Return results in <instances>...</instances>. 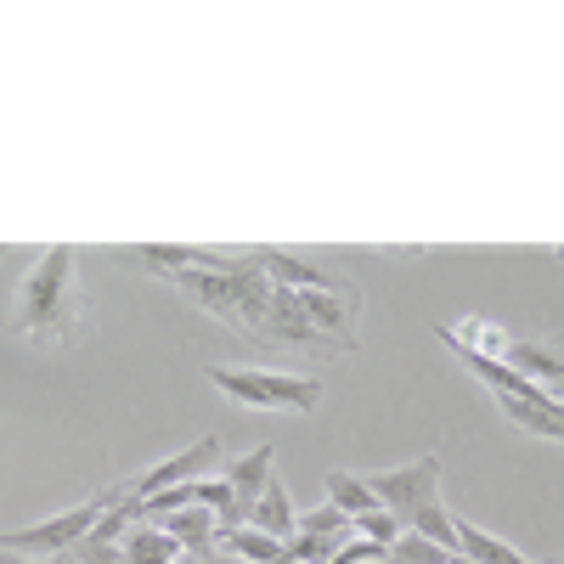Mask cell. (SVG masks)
Returning <instances> with one entry per match:
<instances>
[{
  "mask_svg": "<svg viewBox=\"0 0 564 564\" xmlns=\"http://www.w3.org/2000/svg\"><path fill=\"white\" fill-rule=\"evenodd\" d=\"M215 547L231 553V558H249V564H294V558H289V542H276V536H265V531H249V525L220 531Z\"/></svg>",
  "mask_w": 564,
  "mask_h": 564,
  "instance_id": "14",
  "label": "cell"
},
{
  "mask_svg": "<svg viewBox=\"0 0 564 564\" xmlns=\"http://www.w3.org/2000/svg\"><path fill=\"white\" fill-rule=\"evenodd\" d=\"M170 282H175V289L193 300L198 311H209L215 322L238 327V334L249 339V327H243V300H238V265H231V271H175Z\"/></svg>",
  "mask_w": 564,
  "mask_h": 564,
  "instance_id": "8",
  "label": "cell"
},
{
  "mask_svg": "<svg viewBox=\"0 0 564 564\" xmlns=\"http://www.w3.org/2000/svg\"><path fill=\"white\" fill-rule=\"evenodd\" d=\"M406 531H417V536L441 542L446 553H457V513H452L446 502H430V508H423V513H417V520H412Z\"/></svg>",
  "mask_w": 564,
  "mask_h": 564,
  "instance_id": "19",
  "label": "cell"
},
{
  "mask_svg": "<svg viewBox=\"0 0 564 564\" xmlns=\"http://www.w3.org/2000/svg\"><path fill=\"white\" fill-rule=\"evenodd\" d=\"M108 491H97V497H85L79 508H68V513H52V520H34V525H23V531H0V547L7 553H29V558H63V553H74L90 531H97V520L108 513Z\"/></svg>",
  "mask_w": 564,
  "mask_h": 564,
  "instance_id": "3",
  "label": "cell"
},
{
  "mask_svg": "<svg viewBox=\"0 0 564 564\" xmlns=\"http://www.w3.org/2000/svg\"><path fill=\"white\" fill-rule=\"evenodd\" d=\"M558 254H564V249H558Z\"/></svg>",
  "mask_w": 564,
  "mask_h": 564,
  "instance_id": "26",
  "label": "cell"
},
{
  "mask_svg": "<svg viewBox=\"0 0 564 564\" xmlns=\"http://www.w3.org/2000/svg\"><path fill=\"white\" fill-rule=\"evenodd\" d=\"M79 254L68 243L45 249L34 260V271L23 276V289L12 300V334H23L40 350H57L79 334Z\"/></svg>",
  "mask_w": 564,
  "mask_h": 564,
  "instance_id": "1",
  "label": "cell"
},
{
  "mask_svg": "<svg viewBox=\"0 0 564 564\" xmlns=\"http://www.w3.org/2000/svg\"><path fill=\"white\" fill-rule=\"evenodd\" d=\"M119 260L141 265V271H159V276H175V271H231V265H238L231 254L198 249V243H124Z\"/></svg>",
  "mask_w": 564,
  "mask_h": 564,
  "instance_id": "9",
  "label": "cell"
},
{
  "mask_svg": "<svg viewBox=\"0 0 564 564\" xmlns=\"http://www.w3.org/2000/svg\"><path fill=\"white\" fill-rule=\"evenodd\" d=\"M0 260H7V249H0Z\"/></svg>",
  "mask_w": 564,
  "mask_h": 564,
  "instance_id": "25",
  "label": "cell"
},
{
  "mask_svg": "<svg viewBox=\"0 0 564 564\" xmlns=\"http://www.w3.org/2000/svg\"><path fill=\"white\" fill-rule=\"evenodd\" d=\"M350 536H356L350 513H339L334 502H322V508L300 513V525H294V536H289V558H294V564H327Z\"/></svg>",
  "mask_w": 564,
  "mask_h": 564,
  "instance_id": "7",
  "label": "cell"
},
{
  "mask_svg": "<svg viewBox=\"0 0 564 564\" xmlns=\"http://www.w3.org/2000/svg\"><path fill=\"white\" fill-rule=\"evenodd\" d=\"M204 379L249 412H316L327 384L311 379V372H271V367H226V361H209Z\"/></svg>",
  "mask_w": 564,
  "mask_h": 564,
  "instance_id": "2",
  "label": "cell"
},
{
  "mask_svg": "<svg viewBox=\"0 0 564 564\" xmlns=\"http://www.w3.org/2000/svg\"><path fill=\"white\" fill-rule=\"evenodd\" d=\"M390 558V547L384 542H372V536H350L334 558H327V564H384Z\"/></svg>",
  "mask_w": 564,
  "mask_h": 564,
  "instance_id": "21",
  "label": "cell"
},
{
  "mask_svg": "<svg viewBox=\"0 0 564 564\" xmlns=\"http://www.w3.org/2000/svg\"><path fill=\"white\" fill-rule=\"evenodd\" d=\"M271 480H276V446H254V452H243V457L226 463V486H231V497H238L243 513H249V502H254Z\"/></svg>",
  "mask_w": 564,
  "mask_h": 564,
  "instance_id": "11",
  "label": "cell"
},
{
  "mask_svg": "<svg viewBox=\"0 0 564 564\" xmlns=\"http://www.w3.org/2000/svg\"><path fill=\"white\" fill-rule=\"evenodd\" d=\"M401 531H406V525L395 520L390 508H372V513H361V520H356V536H372V542H384V547H390Z\"/></svg>",
  "mask_w": 564,
  "mask_h": 564,
  "instance_id": "20",
  "label": "cell"
},
{
  "mask_svg": "<svg viewBox=\"0 0 564 564\" xmlns=\"http://www.w3.org/2000/svg\"><path fill=\"white\" fill-rule=\"evenodd\" d=\"M491 401L502 406V417L513 423V430L564 446V401H553L547 390H531V395H491Z\"/></svg>",
  "mask_w": 564,
  "mask_h": 564,
  "instance_id": "10",
  "label": "cell"
},
{
  "mask_svg": "<svg viewBox=\"0 0 564 564\" xmlns=\"http://www.w3.org/2000/svg\"><path fill=\"white\" fill-rule=\"evenodd\" d=\"M553 345H558V350H564V334H558V339H553Z\"/></svg>",
  "mask_w": 564,
  "mask_h": 564,
  "instance_id": "24",
  "label": "cell"
},
{
  "mask_svg": "<svg viewBox=\"0 0 564 564\" xmlns=\"http://www.w3.org/2000/svg\"><path fill=\"white\" fill-rule=\"evenodd\" d=\"M367 486H372V497H379V508H390L401 525H412L430 502H441V457L423 452V457L395 463V468H372Z\"/></svg>",
  "mask_w": 564,
  "mask_h": 564,
  "instance_id": "4",
  "label": "cell"
},
{
  "mask_svg": "<svg viewBox=\"0 0 564 564\" xmlns=\"http://www.w3.org/2000/svg\"><path fill=\"white\" fill-rule=\"evenodd\" d=\"M322 502H334L339 513H350V520H361V513L379 508L367 475H350V468H334V475H327V497H322Z\"/></svg>",
  "mask_w": 564,
  "mask_h": 564,
  "instance_id": "17",
  "label": "cell"
},
{
  "mask_svg": "<svg viewBox=\"0 0 564 564\" xmlns=\"http://www.w3.org/2000/svg\"><path fill=\"white\" fill-rule=\"evenodd\" d=\"M63 564H79V558H74V553H63Z\"/></svg>",
  "mask_w": 564,
  "mask_h": 564,
  "instance_id": "23",
  "label": "cell"
},
{
  "mask_svg": "<svg viewBox=\"0 0 564 564\" xmlns=\"http://www.w3.org/2000/svg\"><path fill=\"white\" fill-rule=\"evenodd\" d=\"M0 564H63V558H29V553H7V547H0Z\"/></svg>",
  "mask_w": 564,
  "mask_h": 564,
  "instance_id": "22",
  "label": "cell"
},
{
  "mask_svg": "<svg viewBox=\"0 0 564 564\" xmlns=\"http://www.w3.org/2000/svg\"><path fill=\"white\" fill-rule=\"evenodd\" d=\"M294 525H300V508H294L289 486L271 480V486L249 502V531H265V536H276V542H289V536H294Z\"/></svg>",
  "mask_w": 564,
  "mask_h": 564,
  "instance_id": "12",
  "label": "cell"
},
{
  "mask_svg": "<svg viewBox=\"0 0 564 564\" xmlns=\"http://www.w3.org/2000/svg\"><path fill=\"white\" fill-rule=\"evenodd\" d=\"M220 457H226V452H220V435H198L193 446H181V452H170L164 463H153V468H141V475L119 480L113 491L130 497V502H148V497H159V491H170V486L209 480V468H215Z\"/></svg>",
  "mask_w": 564,
  "mask_h": 564,
  "instance_id": "5",
  "label": "cell"
},
{
  "mask_svg": "<svg viewBox=\"0 0 564 564\" xmlns=\"http://www.w3.org/2000/svg\"><path fill=\"white\" fill-rule=\"evenodd\" d=\"M300 311L305 322L322 334V345H334V350H356L361 339V289L356 282H334V289H305L300 294Z\"/></svg>",
  "mask_w": 564,
  "mask_h": 564,
  "instance_id": "6",
  "label": "cell"
},
{
  "mask_svg": "<svg viewBox=\"0 0 564 564\" xmlns=\"http://www.w3.org/2000/svg\"><path fill=\"white\" fill-rule=\"evenodd\" d=\"M463 553H446L441 542H430V536H417V531H401L395 542H390V558L384 564H457Z\"/></svg>",
  "mask_w": 564,
  "mask_h": 564,
  "instance_id": "18",
  "label": "cell"
},
{
  "mask_svg": "<svg viewBox=\"0 0 564 564\" xmlns=\"http://www.w3.org/2000/svg\"><path fill=\"white\" fill-rule=\"evenodd\" d=\"M119 553H124V564H181V558H186L181 542H175L164 525H153V520H135L130 536L119 542Z\"/></svg>",
  "mask_w": 564,
  "mask_h": 564,
  "instance_id": "13",
  "label": "cell"
},
{
  "mask_svg": "<svg viewBox=\"0 0 564 564\" xmlns=\"http://www.w3.org/2000/svg\"><path fill=\"white\" fill-rule=\"evenodd\" d=\"M446 327V322H441ZM446 339L452 345H463V350H475V356H491V361H502L508 356V327L502 322H491V316H463V327H446Z\"/></svg>",
  "mask_w": 564,
  "mask_h": 564,
  "instance_id": "16",
  "label": "cell"
},
{
  "mask_svg": "<svg viewBox=\"0 0 564 564\" xmlns=\"http://www.w3.org/2000/svg\"><path fill=\"white\" fill-rule=\"evenodd\" d=\"M457 553L475 558V564H536L513 542H502L497 531H480V525H468V520H457Z\"/></svg>",
  "mask_w": 564,
  "mask_h": 564,
  "instance_id": "15",
  "label": "cell"
}]
</instances>
